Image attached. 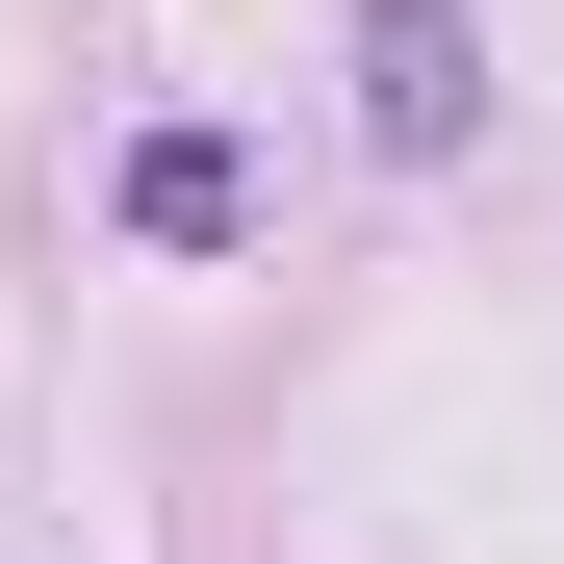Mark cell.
Instances as JSON below:
<instances>
[{"mask_svg": "<svg viewBox=\"0 0 564 564\" xmlns=\"http://www.w3.org/2000/svg\"><path fill=\"white\" fill-rule=\"evenodd\" d=\"M359 129H386V154H462V129H488V52H462V0H359Z\"/></svg>", "mask_w": 564, "mask_h": 564, "instance_id": "1", "label": "cell"}, {"mask_svg": "<svg viewBox=\"0 0 564 564\" xmlns=\"http://www.w3.org/2000/svg\"><path fill=\"white\" fill-rule=\"evenodd\" d=\"M129 231H154V257H231V231H257V154H231V129H129Z\"/></svg>", "mask_w": 564, "mask_h": 564, "instance_id": "2", "label": "cell"}]
</instances>
